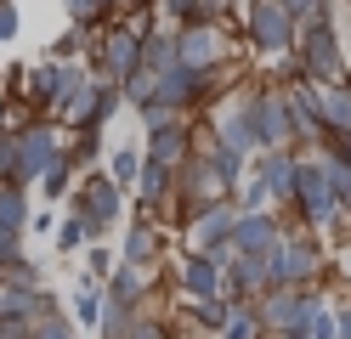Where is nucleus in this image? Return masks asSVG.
I'll use <instances>...</instances> for the list:
<instances>
[{
	"label": "nucleus",
	"mask_w": 351,
	"mask_h": 339,
	"mask_svg": "<svg viewBox=\"0 0 351 339\" xmlns=\"http://www.w3.org/2000/svg\"><path fill=\"white\" fill-rule=\"evenodd\" d=\"M295 203L306 210V221L312 226H328L335 221V187H328V170L323 164H300V187H295Z\"/></svg>",
	"instance_id": "nucleus-9"
},
{
	"label": "nucleus",
	"mask_w": 351,
	"mask_h": 339,
	"mask_svg": "<svg viewBox=\"0 0 351 339\" xmlns=\"http://www.w3.org/2000/svg\"><path fill=\"white\" fill-rule=\"evenodd\" d=\"M278 243H283V232H278V221L267 215V210H244L238 215V226H232V255H244V260H272L278 255Z\"/></svg>",
	"instance_id": "nucleus-6"
},
{
	"label": "nucleus",
	"mask_w": 351,
	"mask_h": 339,
	"mask_svg": "<svg viewBox=\"0 0 351 339\" xmlns=\"http://www.w3.org/2000/svg\"><path fill=\"white\" fill-rule=\"evenodd\" d=\"M108 6H114V0H108Z\"/></svg>",
	"instance_id": "nucleus-35"
},
{
	"label": "nucleus",
	"mask_w": 351,
	"mask_h": 339,
	"mask_svg": "<svg viewBox=\"0 0 351 339\" xmlns=\"http://www.w3.org/2000/svg\"><path fill=\"white\" fill-rule=\"evenodd\" d=\"M153 255H159V232H153L147 221H136L130 238H125V266H147Z\"/></svg>",
	"instance_id": "nucleus-16"
},
{
	"label": "nucleus",
	"mask_w": 351,
	"mask_h": 339,
	"mask_svg": "<svg viewBox=\"0 0 351 339\" xmlns=\"http://www.w3.org/2000/svg\"><path fill=\"white\" fill-rule=\"evenodd\" d=\"M317 271H323V255H317L306 238H295V243L283 238V243H278V255H272V283H278V288H295V283H306V277H317Z\"/></svg>",
	"instance_id": "nucleus-8"
},
{
	"label": "nucleus",
	"mask_w": 351,
	"mask_h": 339,
	"mask_svg": "<svg viewBox=\"0 0 351 339\" xmlns=\"http://www.w3.org/2000/svg\"><path fill=\"white\" fill-rule=\"evenodd\" d=\"M267 339H272V334H267Z\"/></svg>",
	"instance_id": "nucleus-37"
},
{
	"label": "nucleus",
	"mask_w": 351,
	"mask_h": 339,
	"mask_svg": "<svg viewBox=\"0 0 351 339\" xmlns=\"http://www.w3.org/2000/svg\"><path fill=\"white\" fill-rule=\"evenodd\" d=\"M142 266H119L114 271V305H125V311H136L142 305Z\"/></svg>",
	"instance_id": "nucleus-17"
},
{
	"label": "nucleus",
	"mask_w": 351,
	"mask_h": 339,
	"mask_svg": "<svg viewBox=\"0 0 351 339\" xmlns=\"http://www.w3.org/2000/svg\"><path fill=\"white\" fill-rule=\"evenodd\" d=\"M69 170H74V164H69V153H62L57 164H51L46 175H40V181H46V192H62V187H69Z\"/></svg>",
	"instance_id": "nucleus-28"
},
{
	"label": "nucleus",
	"mask_w": 351,
	"mask_h": 339,
	"mask_svg": "<svg viewBox=\"0 0 351 339\" xmlns=\"http://www.w3.org/2000/svg\"><path fill=\"white\" fill-rule=\"evenodd\" d=\"M221 57H227V45L215 34V23H187V29L176 34V62L193 68V74H215Z\"/></svg>",
	"instance_id": "nucleus-4"
},
{
	"label": "nucleus",
	"mask_w": 351,
	"mask_h": 339,
	"mask_svg": "<svg viewBox=\"0 0 351 339\" xmlns=\"http://www.w3.org/2000/svg\"><path fill=\"white\" fill-rule=\"evenodd\" d=\"M238 6H244V0H238ZM250 6H255V0H250Z\"/></svg>",
	"instance_id": "nucleus-34"
},
{
	"label": "nucleus",
	"mask_w": 351,
	"mask_h": 339,
	"mask_svg": "<svg viewBox=\"0 0 351 339\" xmlns=\"http://www.w3.org/2000/svg\"><path fill=\"white\" fill-rule=\"evenodd\" d=\"M261 181H267L272 198H295V187H300V164H295L289 153H267V158H261Z\"/></svg>",
	"instance_id": "nucleus-13"
},
{
	"label": "nucleus",
	"mask_w": 351,
	"mask_h": 339,
	"mask_svg": "<svg viewBox=\"0 0 351 339\" xmlns=\"http://www.w3.org/2000/svg\"><path fill=\"white\" fill-rule=\"evenodd\" d=\"M91 271H97V277H108V271H114V255H108V249H91Z\"/></svg>",
	"instance_id": "nucleus-30"
},
{
	"label": "nucleus",
	"mask_w": 351,
	"mask_h": 339,
	"mask_svg": "<svg viewBox=\"0 0 351 339\" xmlns=\"http://www.w3.org/2000/svg\"><path fill=\"white\" fill-rule=\"evenodd\" d=\"M62 158L57 147V130L51 125H29V130H17V187H29V181H40L51 164Z\"/></svg>",
	"instance_id": "nucleus-2"
},
{
	"label": "nucleus",
	"mask_w": 351,
	"mask_h": 339,
	"mask_svg": "<svg viewBox=\"0 0 351 339\" xmlns=\"http://www.w3.org/2000/svg\"><path fill=\"white\" fill-rule=\"evenodd\" d=\"M300 68L312 74V85H340L346 57H340V40H335V29H328V23L300 29Z\"/></svg>",
	"instance_id": "nucleus-1"
},
{
	"label": "nucleus",
	"mask_w": 351,
	"mask_h": 339,
	"mask_svg": "<svg viewBox=\"0 0 351 339\" xmlns=\"http://www.w3.org/2000/svg\"><path fill=\"white\" fill-rule=\"evenodd\" d=\"M295 17L283 12V0H255L250 6V45L255 51H289L295 45Z\"/></svg>",
	"instance_id": "nucleus-3"
},
{
	"label": "nucleus",
	"mask_w": 351,
	"mask_h": 339,
	"mask_svg": "<svg viewBox=\"0 0 351 339\" xmlns=\"http://www.w3.org/2000/svg\"><path fill=\"white\" fill-rule=\"evenodd\" d=\"M227 12H232V0H199V23L204 17H227Z\"/></svg>",
	"instance_id": "nucleus-29"
},
{
	"label": "nucleus",
	"mask_w": 351,
	"mask_h": 339,
	"mask_svg": "<svg viewBox=\"0 0 351 339\" xmlns=\"http://www.w3.org/2000/svg\"><path fill=\"white\" fill-rule=\"evenodd\" d=\"M317 119H323V130H335L340 142L351 136V90L346 85H317Z\"/></svg>",
	"instance_id": "nucleus-12"
},
{
	"label": "nucleus",
	"mask_w": 351,
	"mask_h": 339,
	"mask_svg": "<svg viewBox=\"0 0 351 339\" xmlns=\"http://www.w3.org/2000/svg\"><path fill=\"white\" fill-rule=\"evenodd\" d=\"M74 215L91 226V238L108 232L114 215H119V181H114V175H91V181L80 187V198H74Z\"/></svg>",
	"instance_id": "nucleus-5"
},
{
	"label": "nucleus",
	"mask_w": 351,
	"mask_h": 339,
	"mask_svg": "<svg viewBox=\"0 0 351 339\" xmlns=\"http://www.w3.org/2000/svg\"><path fill=\"white\" fill-rule=\"evenodd\" d=\"M182 288H187V300H193V305H199V300H227L221 271H215L210 255H187V266H182Z\"/></svg>",
	"instance_id": "nucleus-11"
},
{
	"label": "nucleus",
	"mask_w": 351,
	"mask_h": 339,
	"mask_svg": "<svg viewBox=\"0 0 351 339\" xmlns=\"http://www.w3.org/2000/svg\"><path fill=\"white\" fill-rule=\"evenodd\" d=\"M170 192V164H159V158H142V203L165 198Z\"/></svg>",
	"instance_id": "nucleus-19"
},
{
	"label": "nucleus",
	"mask_w": 351,
	"mask_h": 339,
	"mask_svg": "<svg viewBox=\"0 0 351 339\" xmlns=\"http://www.w3.org/2000/svg\"><path fill=\"white\" fill-rule=\"evenodd\" d=\"M0 339H6V334H0Z\"/></svg>",
	"instance_id": "nucleus-36"
},
{
	"label": "nucleus",
	"mask_w": 351,
	"mask_h": 339,
	"mask_svg": "<svg viewBox=\"0 0 351 339\" xmlns=\"http://www.w3.org/2000/svg\"><path fill=\"white\" fill-rule=\"evenodd\" d=\"M34 339H74L69 316H46V323H34Z\"/></svg>",
	"instance_id": "nucleus-27"
},
{
	"label": "nucleus",
	"mask_w": 351,
	"mask_h": 339,
	"mask_svg": "<svg viewBox=\"0 0 351 339\" xmlns=\"http://www.w3.org/2000/svg\"><path fill=\"white\" fill-rule=\"evenodd\" d=\"M136 170H142V153H130V147H119V153H114V170H108V175H114V181H130Z\"/></svg>",
	"instance_id": "nucleus-26"
},
{
	"label": "nucleus",
	"mask_w": 351,
	"mask_h": 339,
	"mask_svg": "<svg viewBox=\"0 0 351 339\" xmlns=\"http://www.w3.org/2000/svg\"><path fill=\"white\" fill-rule=\"evenodd\" d=\"M69 17L80 23V29H91V23L114 17V6H108V0H69Z\"/></svg>",
	"instance_id": "nucleus-23"
},
{
	"label": "nucleus",
	"mask_w": 351,
	"mask_h": 339,
	"mask_svg": "<svg viewBox=\"0 0 351 339\" xmlns=\"http://www.w3.org/2000/svg\"><path fill=\"white\" fill-rule=\"evenodd\" d=\"M142 68H153V74H170V68H182L176 62V34H147L142 40Z\"/></svg>",
	"instance_id": "nucleus-14"
},
{
	"label": "nucleus",
	"mask_w": 351,
	"mask_h": 339,
	"mask_svg": "<svg viewBox=\"0 0 351 339\" xmlns=\"http://www.w3.org/2000/svg\"><path fill=\"white\" fill-rule=\"evenodd\" d=\"M85 238H91V226H85L80 215H69V221H62V226H57V249H80Z\"/></svg>",
	"instance_id": "nucleus-25"
},
{
	"label": "nucleus",
	"mask_w": 351,
	"mask_h": 339,
	"mask_svg": "<svg viewBox=\"0 0 351 339\" xmlns=\"http://www.w3.org/2000/svg\"><path fill=\"white\" fill-rule=\"evenodd\" d=\"M74 311H80V323H102V288H91V283H85L80 294H74Z\"/></svg>",
	"instance_id": "nucleus-24"
},
{
	"label": "nucleus",
	"mask_w": 351,
	"mask_h": 339,
	"mask_svg": "<svg viewBox=\"0 0 351 339\" xmlns=\"http://www.w3.org/2000/svg\"><path fill=\"white\" fill-rule=\"evenodd\" d=\"M335 158H340V164L351 170V136H346V142H340V153H335Z\"/></svg>",
	"instance_id": "nucleus-33"
},
{
	"label": "nucleus",
	"mask_w": 351,
	"mask_h": 339,
	"mask_svg": "<svg viewBox=\"0 0 351 339\" xmlns=\"http://www.w3.org/2000/svg\"><path fill=\"white\" fill-rule=\"evenodd\" d=\"M97 68L108 79H130L142 68V34H130V29H114L102 40V57H97Z\"/></svg>",
	"instance_id": "nucleus-10"
},
{
	"label": "nucleus",
	"mask_w": 351,
	"mask_h": 339,
	"mask_svg": "<svg viewBox=\"0 0 351 339\" xmlns=\"http://www.w3.org/2000/svg\"><path fill=\"white\" fill-rule=\"evenodd\" d=\"M244 113H250V130H255V147H272L289 136V102L272 97V90H255V97H244Z\"/></svg>",
	"instance_id": "nucleus-7"
},
{
	"label": "nucleus",
	"mask_w": 351,
	"mask_h": 339,
	"mask_svg": "<svg viewBox=\"0 0 351 339\" xmlns=\"http://www.w3.org/2000/svg\"><path fill=\"white\" fill-rule=\"evenodd\" d=\"M29 221V210H23V187H0V226H23Z\"/></svg>",
	"instance_id": "nucleus-22"
},
{
	"label": "nucleus",
	"mask_w": 351,
	"mask_h": 339,
	"mask_svg": "<svg viewBox=\"0 0 351 339\" xmlns=\"http://www.w3.org/2000/svg\"><path fill=\"white\" fill-rule=\"evenodd\" d=\"M125 97H130V102H136V108L147 113L153 102H159V74H153V68H136V74L125 79Z\"/></svg>",
	"instance_id": "nucleus-18"
},
{
	"label": "nucleus",
	"mask_w": 351,
	"mask_h": 339,
	"mask_svg": "<svg viewBox=\"0 0 351 339\" xmlns=\"http://www.w3.org/2000/svg\"><path fill=\"white\" fill-rule=\"evenodd\" d=\"M232 300H199V305H193V323H199V328H227L232 323Z\"/></svg>",
	"instance_id": "nucleus-20"
},
{
	"label": "nucleus",
	"mask_w": 351,
	"mask_h": 339,
	"mask_svg": "<svg viewBox=\"0 0 351 339\" xmlns=\"http://www.w3.org/2000/svg\"><path fill=\"white\" fill-rule=\"evenodd\" d=\"M335 339H351V305L335 311Z\"/></svg>",
	"instance_id": "nucleus-31"
},
{
	"label": "nucleus",
	"mask_w": 351,
	"mask_h": 339,
	"mask_svg": "<svg viewBox=\"0 0 351 339\" xmlns=\"http://www.w3.org/2000/svg\"><path fill=\"white\" fill-rule=\"evenodd\" d=\"M12 34H17V12L0 6V40H12Z\"/></svg>",
	"instance_id": "nucleus-32"
},
{
	"label": "nucleus",
	"mask_w": 351,
	"mask_h": 339,
	"mask_svg": "<svg viewBox=\"0 0 351 339\" xmlns=\"http://www.w3.org/2000/svg\"><path fill=\"white\" fill-rule=\"evenodd\" d=\"M147 158H159V164H187V130L170 125V130H153V147Z\"/></svg>",
	"instance_id": "nucleus-15"
},
{
	"label": "nucleus",
	"mask_w": 351,
	"mask_h": 339,
	"mask_svg": "<svg viewBox=\"0 0 351 339\" xmlns=\"http://www.w3.org/2000/svg\"><path fill=\"white\" fill-rule=\"evenodd\" d=\"M283 12L295 17V29H312V23H328V0H283Z\"/></svg>",
	"instance_id": "nucleus-21"
}]
</instances>
